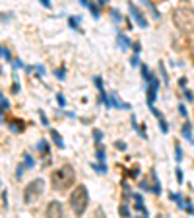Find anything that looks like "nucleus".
Instances as JSON below:
<instances>
[{
	"mask_svg": "<svg viewBox=\"0 0 194 218\" xmlns=\"http://www.w3.org/2000/svg\"><path fill=\"white\" fill-rule=\"evenodd\" d=\"M76 181V171H74L72 166H62L58 167V170H55L51 173V185L52 189H56V191H64V189H68L70 185Z\"/></svg>",
	"mask_w": 194,
	"mask_h": 218,
	"instance_id": "f257e3e1",
	"label": "nucleus"
},
{
	"mask_svg": "<svg viewBox=\"0 0 194 218\" xmlns=\"http://www.w3.org/2000/svg\"><path fill=\"white\" fill-rule=\"evenodd\" d=\"M173 22L184 33H192L194 31V10L192 8H177L173 12Z\"/></svg>",
	"mask_w": 194,
	"mask_h": 218,
	"instance_id": "f03ea898",
	"label": "nucleus"
},
{
	"mask_svg": "<svg viewBox=\"0 0 194 218\" xmlns=\"http://www.w3.org/2000/svg\"><path fill=\"white\" fill-rule=\"evenodd\" d=\"M70 207H72L76 216H82L85 212V207H88V189L84 185H76L74 191L70 193Z\"/></svg>",
	"mask_w": 194,
	"mask_h": 218,
	"instance_id": "7ed1b4c3",
	"label": "nucleus"
},
{
	"mask_svg": "<svg viewBox=\"0 0 194 218\" xmlns=\"http://www.w3.org/2000/svg\"><path fill=\"white\" fill-rule=\"evenodd\" d=\"M43 189H45L43 179H33V181L23 189V199H25V203L31 204L39 195H43Z\"/></svg>",
	"mask_w": 194,
	"mask_h": 218,
	"instance_id": "20e7f679",
	"label": "nucleus"
},
{
	"mask_svg": "<svg viewBox=\"0 0 194 218\" xmlns=\"http://www.w3.org/2000/svg\"><path fill=\"white\" fill-rule=\"evenodd\" d=\"M128 8H130V14H132V18L136 20V23H138L140 27H148V20H146V18L142 16V12H140L138 8H136L134 4H132V2L128 4Z\"/></svg>",
	"mask_w": 194,
	"mask_h": 218,
	"instance_id": "39448f33",
	"label": "nucleus"
},
{
	"mask_svg": "<svg viewBox=\"0 0 194 218\" xmlns=\"http://www.w3.org/2000/svg\"><path fill=\"white\" fill-rule=\"evenodd\" d=\"M157 88H159V82L155 78L150 80V88H148V105H154L155 97H157Z\"/></svg>",
	"mask_w": 194,
	"mask_h": 218,
	"instance_id": "423d86ee",
	"label": "nucleus"
},
{
	"mask_svg": "<svg viewBox=\"0 0 194 218\" xmlns=\"http://www.w3.org/2000/svg\"><path fill=\"white\" fill-rule=\"evenodd\" d=\"M62 204L58 203V201H52V203H49L47 207V216H62Z\"/></svg>",
	"mask_w": 194,
	"mask_h": 218,
	"instance_id": "0eeeda50",
	"label": "nucleus"
},
{
	"mask_svg": "<svg viewBox=\"0 0 194 218\" xmlns=\"http://www.w3.org/2000/svg\"><path fill=\"white\" fill-rule=\"evenodd\" d=\"M117 39H118V47L122 49V51H126V49L130 47V41H128V37H126L122 31H118L117 33Z\"/></svg>",
	"mask_w": 194,
	"mask_h": 218,
	"instance_id": "6e6552de",
	"label": "nucleus"
},
{
	"mask_svg": "<svg viewBox=\"0 0 194 218\" xmlns=\"http://www.w3.org/2000/svg\"><path fill=\"white\" fill-rule=\"evenodd\" d=\"M142 2H144V4H146V6H148V8L151 10V14H154V18H155V20H159V12H157V8H155L154 4L150 2V0H142Z\"/></svg>",
	"mask_w": 194,
	"mask_h": 218,
	"instance_id": "1a4fd4ad",
	"label": "nucleus"
},
{
	"mask_svg": "<svg viewBox=\"0 0 194 218\" xmlns=\"http://www.w3.org/2000/svg\"><path fill=\"white\" fill-rule=\"evenodd\" d=\"M51 137L55 138V142H56V146H58V148H64V142H62V138H60V134L56 133V130H51Z\"/></svg>",
	"mask_w": 194,
	"mask_h": 218,
	"instance_id": "9d476101",
	"label": "nucleus"
},
{
	"mask_svg": "<svg viewBox=\"0 0 194 218\" xmlns=\"http://www.w3.org/2000/svg\"><path fill=\"white\" fill-rule=\"evenodd\" d=\"M169 197H171V199L175 201L177 204H179V208H184V203H183V195H175V193H171Z\"/></svg>",
	"mask_w": 194,
	"mask_h": 218,
	"instance_id": "9b49d317",
	"label": "nucleus"
},
{
	"mask_svg": "<svg viewBox=\"0 0 194 218\" xmlns=\"http://www.w3.org/2000/svg\"><path fill=\"white\" fill-rule=\"evenodd\" d=\"M142 76H144V80H146V82H150L151 78H154V76H151V72L148 70V66H146V64H142Z\"/></svg>",
	"mask_w": 194,
	"mask_h": 218,
	"instance_id": "f8f14e48",
	"label": "nucleus"
},
{
	"mask_svg": "<svg viewBox=\"0 0 194 218\" xmlns=\"http://www.w3.org/2000/svg\"><path fill=\"white\" fill-rule=\"evenodd\" d=\"M183 134H184V138L192 140V134H190V123H184V127H183Z\"/></svg>",
	"mask_w": 194,
	"mask_h": 218,
	"instance_id": "ddd939ff",
	"label": "nucleus"
},
{
	"mask_svg": "<svg viewBox=\"0 0 194 218\" xmlns=\"http://www.w3.org/2000/svg\"><path fill=\"white\" fill-rule=\"evenodd\" d=\"M68 23H70V27H72V29L82 31V29H80V26H78V23H80V18H70V20H68Z\"/></svg>",
	"mask_w": 194,
	"mask_h": 218,
	"instance_id": "4468645a",
	"label": "nucleus"
},
{
	"mask_svg": "<svg viewBox=\"0 0 194 218\" xmlns=\"http://www.w3.org/2000/svg\"><path fill=\"white\" fill-rule=\"evenodd\" d=\"M93 140H95V142H101L103 140V133L99 129H93Z\"/></svg>",
	"mask_w": 194,
	"mask_h": 218,
	"instance_id": "2eb2a0df",
	"label": "nucleus"
},
{
	"mask_svg": "<svg viewBox=\"0 0 194 218\" xmlns=\"http://www.w3.org/2000/svg\"><path fill=\"white\" fill-rule=\"evenodd\" d=\"M2 57H4V60H8V63H12V55H10V51H8L6 47L2 45Z\"/></svg>",
	"mask_w": 194,
	"mask_h": 218,
	"instance_id": "dca6fc26",
	"label": "nucleus"
},
{
	"mask_svg": "<svg viewBox=\"0 0 194 218\" xmlns=\"http://www.w3.org/2000/svg\"><path fill=\"white\" fill-rule=\"evenodd\" d=\"M23 160H25V166L27 167H33V166H35V162H33V158H31L29 154H23Z\"/></svg>",
	"mask_w": 194,
	"mask_h": 218,
	"instance_id": "f3484780",
	"label": "nucleus"
},
{
	"mask_svg": "<svg viewBox=\"0 0 194 218\" xmlns=\"http://www.w3.org/2000/svg\"><path fill=\"white\" fill-rule=\"evenodd\" d=\"M175 152H177V154H175L177 162H181V160H183V148H181L179 144H177V146H175Z\"/></svg>",
	"mask_w": 194,
	"mask_h": 218,
	"instance_id": "a211bd4d",
	"label": "nucleus"
},
{
	"mask_svg": "<svg viewBox=\"0 0 194 218\" xmlns=\"http://www.w3.org/2000/svg\"><path fill=\"white\" fill-rule=\"evenodd\" d=\"M89 10H91V14H93V18H99V8L95 6V4H91V2H89Z\"/></svg>",
	"mask_w": 194,
	"mask_h": 218,
	"instance_id": "6ab92c4d",
	"label": "nucleus"
},
{
	"mask_svg": "<svg viewBox=\"0 0 194 218\" xmlns=\"http://www.w3.org/2000/svg\"><path fill=\"white\" fill-rule=\"evenodd\" d=\"M111 18H113L115 20V22H121V12H118V10H111Z\"/></svg>",
	"mask_w": 194,
	"mask_h": 218,
	"instance_id": "aec40b11",
	"label": "nucleus"
},
{
	"mask_svg": "<svg viewBox=\"0 0 194 218\" xmlns=\"http://www.w3.org/2000/svg\"><path fill=\"white\" fill-rule=\"evenodd\" d=\"M159 129H161L163 133H167V130H169V127H167V123H165V119H163V117L159 119Z\"/></svg>",
	"mask_w": 194,
	"mask_h": 218,
	"instance_id": "412c9836",
	"label": "nucleus"
},
{
	"mask_svg": "<svg viewBox=\"0 0 194 218\" xmlns=\"http://www.w3.org/2000/svg\"><path fill=\"white\" fill-rule=\"evenodd\" d=\"M95 170L99 171V173H107V166H105V164H103V162L99 164V166H95Z\"/></svg>",
	"mask_w": 194,
	"mask_h": 218,
	"instance_id": "4be33fe9",
	"label": "nucleus"
},
{
	"mask_svg": "<svg viewBox=\"0 0 194 218\" xmlns=\"http://www.w3.org/2000/svg\"><path fill=\"white\" fill-rule=\"evenodd\" d=\"M39 148H41V150L45 152V154H49V144H47L45 140H41V142H39Z\"/></svg>",
	"mask_w": 194,
	"mask_h": 218,
	"instance_id": "5701e85b",
	"label": "nucleus"
},
{
	"mask_svg": "<svg viewBox=\"0 0 194 218\" xmlns=\"http://www.w3.org/2000/svg\"><path fill=\"white\" fill-rule=\"evenodd\" d=\"M97 160L105 162V150H103V148H99V150H97Z\"/></svg>",
	"mask_w": 194,
	"mask_h": 218,
	"instance_id": "b1692460",
	"label": "nucleus"
},
{
	"mask_svg": "<svg viewBox=\"0 0 194 218\" xmlns=\"http://www.w3.org/2000/svg\"><path fill=\"white\" fill-rule=\"evenodd\" d=\"M121 214L122 216H130V210H128V207H126V204H122V207H121Z\"/></svg>",
	"mask_w": 194,
	"mask_h": 218,
	"instance_id": "393cba45",
	"label": "nucleus"
},
{
	"mask_svg": "<svg viewBox=\"0 0 194 218\" xmlns=\"http://www.w3.org/2000/svg\"><path fill=\"white\" fill-rule=\"evenodd\" d=\"M93 82H95V86H97L99 90H103V80H101L99 76H95V78H93Z\"/></svg>",
	"mask_w": 194,
	"mask_h": 218,
	"instance_id": "a878e982",
	"label": "nucleus"
},
{
	"mask_svg": "<svg viewBox=\"0 0 194 218\" xmlns=\"http://www.w3.org/2000/svg\"><path fill=\"white\" fill-rule=\"evenodd\" d=\"M8 107H10V103H8V100H6V97L2 96V113H4V111H6Z\"/></svg>",
	"mask_w": 194,
	"mask_h": 218,
	"instance_id": "bb28decb",
	"label": "nucleus"
},
{
	"mask_svg": "<svg viewBox=\"0 0 194 218\" xmlns=\"http://www.w3.org/2000/svg\"><path fill=\"white\" fill-rule=\"evenodd\" d=\"M39 115H41V121H43V125L47 127V125H49V119H47V115H45L43 111H39Z\"/></svg>",
	"mask_w": 194,
	"mask_h": 218,
	"instance_id": "cd10ccee",
	"label": "nucleus"
},
{
	"mask_svg": "<svg viewBox=\"0 0 194 218\" xmlns=\"http://www.w3.org/2000/svg\"><path fill=\"white\" fill-rule=\"evenodd\" d=\"M25 167H27V166H19V167H18V171H16V177H18V179L22 177V173H23V170H25Z\"/></svg>",
	"mask_w": 194,
	"mask_h": 218,
	"instance_id": "c85d7f7f",
	"label": "nucleus"
},
{
	"mask_svg": "<svg viewBox=\"0 0 194 218\" xmlns=\"http://www.w3.org/2000/svg\"><path fill=\"white\" fill-rule=\"evenodd\" d=\"M184 97H187L188 101H194V96L190 94V90H184Z\"/></svg>",
	"mask_w": 194,
	"mask_h": 218,
	"instance_id": "c756f323",
	"label": "nucleus"
},
{
	"mask_svg": "<svg viewBox=\"0 0 194 218\" xmlns=\"http://www.w3.org/2000/svg\"><path fill=\"white\" fill-rule=\"evenodd\" d=\"M56 100H58V103H60V107H64V103H66V100H64V96H62V94H58V96H56Z\"/></svg>",
	"mask_w": 194,
	"mask_h": 218,
	"instance_id": "7c9ffc66",
	"label": "nucleus"
},
{
	"mask_svg": "<svg viewBox=\"0 0 194 218\" xmlns=\"http://www.w3.org/2000/svg\"><path fill=\"white\" fill-rule=\"evenodd\" d=\"M56 78H58V80H64V68L56 70Z\"/></svg>",
	"mask_w": 194,
	"mask_h": 218,
	"instance_id": "2f4dec72",
	"label": "nucleus"
},
{
	"mask_svg": "<svg viewBox=\"0 0 194 218\" xmlns=\"http://www.w3.org/2000/svg\"><path fill=\"white\" fill-rule=\"evenodd\" d=\"M177 181L183 183V170H177Z\"/></svg>",
	"mask_w": 194,
	"mask_h": 218,
	"instance_id": "473e14b6",
	"label": "nucleus"
},
{
	"mask_svg": "<svg viewBox=\"0 0 194 218\" xmlns=\"http://www.w3.org/2000/svg\"><path fill=\"white\" fill-rule=\"evenodd\" d=\"M179 113L183 115V117H187V115H188V113H187V109H184V105H179Z\"/></svg>",
	"mask_w": 194,
	"mask_h": 218,
	"instance_id": "72a5a7b5",
	"label": "nucleus"
},
{
	"mask_svg": "<svg viewBox=\"0 0 194 218\" xmlns=\"http://www.w3.org/2000/svg\"><path fill=\"white\" fill-rule=\"evenodd\" d=\"M140 187H142V189H148V191H150V189H154V187H150V183H148V181H142V183H140Z\"/></svg>",
	"mask_w": 194,
	"mask_h": 218,
	"instance_id": "f704fd0d",
	"label": "nucleus"
},
{
	"mask_svg": "<svg viewBox=\"0 0 194 218\" xmlns=\"http://www.w3.org/2000/svg\"><path fill=\"white\" fill-rule=\"evenodd\" d=\"M12 92H16V94L19 92V84H18V82H14V86H12Z\"/></svg>",
	"mask_w": 194,
	"mask_h": 218,
	"instance_id": "c9c22d12",
	"label": "nucleus"
},
{
	"mask_svg": "<svg viewBox=\"0 0 194 218\" xmlns=\"http://www.w3.org/2000/svg\"><path fill=\"white\" fill-rule=\"evenodd\" d=\"M130 64H132V66H136V64H138V57H132V59H130Z\"/></svg>",
	"mask_w": 194,
	"mask_h": 218,
	"instance_id": "e433bc0d",
	"label": "nucleus"
},
{
	"mask_svg": "<svg viewBox=\"0 0 194 218\" xmlns=\"http://www.w3.org/2000/svg\"><path fill=\"white\" fill-rule=\"evenodd\" d=\"M41 4H43L45 8H51V0H41Z\"/></svg>",
	"mask_w": 194,
	"mask_h": 218,
	"instance_id": "4c0bfd02",
	"label": "nucleus"
},
{
	"mask_svg": "<svg viewBox=\"0 0 194 218\" xmlns=\"http://www.w3.org/2000/svg\"><path fill=\"white\" fill-rule=\"evenodd\" d=\"M97 4H99V6H105V4H107V0H97Z\"/></svg>",
	"mask_w": 194,
	"mask_h": 218,
	"instance_id": "58836bf2",
	"label": "nucleus"
},
{
	"mask_svg": "<svg viewBox=\"0 0 194 218\" xmlns=\"http://www.w3.org/2000/svg\"><path fill=\"white\" fill-rule=\"evenodd\" d=\"M82 4H84V6H89V0H80Z\"/></svg>",
	"mask_w": 194,
	"mask_h": 218,
	"instance_id": "ea45409f",
	"label": "nucleus"
},
{
	"mask_svg": "<svg viewBox=\"0 0 194 218\" xmlns=\"http://www.w3.org/2000/svg\"><path fill=\"white\" fill-rule=\"evenodd\" d=\"M192 142H194V138H192Z\"/></svg>",
	"mask_w": 194,
	"mask_h": 218,
	"instance_id": "a19ab883",
	"label": "nucleus"
}]
</instances>
